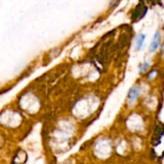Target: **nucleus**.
<instances>
[{
    "instance_id": "obj_1",
    "label": "nucleus",
    "mask_w": 164,
    "mask_h": 164,
    "mask_svg": "<svg viewBox=\"0 0 164 164\" xmlns=\"http://www.w3.org/2000/svg\"><path fill=\"white\" fill-rule=\"evenodd\" d=\"M160 41H161V34L158 31H157L153 36V38L151 40L150 45V51L154 52L158 49V46H159Z\"/></svg>"
},
{
    "instance_id": "obj_2",
    "label": "nucleus",
    "mask_w": 164,
    "mask_h": 164,
    "mask_svg": "<svg viewBox=\"0 0 164 164\" xmlns=\"http://www.w3.org/2000/svg\"><path fill=\"white\" fill-rule=\"evenodd\" d=\"M138 93H139V90L137 86L131 88L128 93V101H129V102L132 103L134 101H135L138 95Z\"/></svg>"
},
{
    "instance_id": "obj_3",
    "label": "nucleus",
    "mask_w": 164,
    "mask_h": 164,
    "mask_svg": "<svg viewBox=\"0 0 164 164\" xmlns=\"http://www.w3.org/2000/svg\"><path fill=\"white\" fill-rule=\"evenodd\" d=\"M144 40H145V35L143 34H140L137 38V45H136V49L139 50L140 48L142 47V44H143Z\"/></svg>"
},
{
    "instance_id": "obj_4",
    "label": "nucleus",
    "mask_w": 164,
    "mask_h": 164,
    "mask_svg": "<svg viewBox=\"0 0 164 164\" xmlns=\"http://www.w3.org/2000/svg\"><path fill=\"white\" fill-rule=\"evenodd\" d=\"M149 66V63H148L147 62H145L143 64H142V66H141V67H140V71H144V70H146V68Z\"/></svg>"
}]
</instances>
